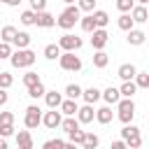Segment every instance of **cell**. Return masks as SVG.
Here are the masks:
<instances>
[{"label":"cell","mask_w":149,"mask_h":149,"mask_svg":"<svg viewBox=\"0 0 149 149\" xmlns=\"http://www.w3.org/2000/svg\"><path fill=\"white\" fill-rule=\"evenodd\" d=\"M37 61V54L33 51V49H16V51H12V56H9V63H12V68H16V70H21V68H30L33 63Z\"/></svg>","instance_id":"obj_1"},{"label":"cell","mask_w":149,"mask_h":149,"mask_svg":"<svg viewBox=\"0 0 149 149\" xmlns=\"http://www.w3.org/2000/svg\"><path fill=\"white\" fill-rule=\"evenodd\" d=\"M79 16H81L79 7H77V5H68V7L61 12V16L56 19V26L63 28V30H70V28H74V23L79 21Z\"/></svg>","instance_id":"obj_2"},{"label":"cell","mask_w":149,"mask_h":149,"mask_svg":"<svg viewBox=\"0 0 149 149\" xmlns=\"http://www.w3.org/2000/svg\"><path fill=\"white\" fill-rule=\"evenodd\" d=\"M116 116L121 123H130L135 119V102L133 98H119L116 102Z\"/></svg>","instance_id":"obj_3"},{"label":"cell","mask_w":149,"mask_h":149,"mask_svg":"<svg viewBox=\"0 0 149 149\" xmlns=\"http://www.w3.org/2000/svg\"><path fill=\"white\" fill-rule=\"evenodd\" d=\"M58 65H61L65 72H79V70H81V58L74 56V51H61Z\"/></svg>","instance_id":"obj_4"},{"label":"cell","mask_w":149,"mask_h":149,"mask_svg":"<svg viewBox=\"0 0 149 149\" xmlns=\"http://www.w3.org/2000/svg\"><path fill=\"white\" fill-rule=\"evenodd\" d=\"M40 123H42V109L37 105H28L26 107V116H23V126L28 130H35Z\"/></svg>","instance_id":"obj_5"},{"label":"cell","mask_w":149,"mask_h":149,"mask_svg":"<svg viewBox=\"0 0 149 149\" xmlns=\"http://www.w3.org/2000/svg\"><path fill=\"white\" fill-rule=\"evenodd\" d=\"M58 47H61V51H77V49H81V37H77V35H72V33H65V35H61V40L56 42Z\"/></svg>","instance_id":"obj_6"},{"label":"cell","mask_w":149,"mask_h":149,"mask_svg":"<svg viewBox=\"0 0 149 149\" xmlns=\"http://www.w3.org/2000/svg\"><path fill=\"white\" fill-rule=\"evenodd\" d=\"M61 119H63V114H61L58 107H49V112L42 114V123H44L49 130H56V128L61 126Z\"/></svg>","instance_id":"obj_7"},{"label":"cell","mask_w":149,"mask_h":149,"mask_svg":"<svg viewBox=\"0 0 149 149\" xmlns=\"http://www.w3.org/2000/svg\"><path fill=\"white\" fill-rule=\"evenodd\" d=\"M107 42H109V33H107L105 28H95V30L91 33V47H93V49H105Z\"/></svg>","instance_id":"obj_8"},{"label":"cell","mask_w":149,"mask_h":149,"mask_svg":"<svg viewBox=\"0 0 149 149\" xmlns=\"http://www.w3.org/2000/svg\"><path fill=\"white\" fill-rule=\"evenodd\" d=\"M35 26H37V28H54V26H56V16L49 14L47 9L35 12Z\"/></svg>","instance_id":"obj_9"},{"label":"cell","mask_w":149,"mask_h":149,"mask_svg":"<svg viewBox=\"0 0 149 149\" xmlns=\"http://www.w3.org/2000/svg\"><path fill=\"white\" fill-rule=\"evenodd\" d=\"M74 116H77V121L79 123H91L93 121V116H95V109H93V105H81V107H77V112H74Z\"/></svg>","instance_id":"obj_10"},{"label":"cell","mask_w":149,"mask_h":149,"mask_svg":"<svg viewBox=\"0 0 149 149\" xmlns=\"http://www.w3.org/2000/svg\"><path fill=\"white\" fill-rule=\"evenodd\" d=\"M128 14H130V19H133L135 23H147V21H149V12H147L144 5H133V9H130Z\"/></svg>","instance_id":"obj_11"},{"label":"cell","mask_w":149,"mask_h":149,"mask_svg":"<svg viewBox=\"0 0 149 149\" xmlns=\"http://www.w3.org/2000/svg\"><path fill=\"white\" fill-rule=\"evenodd\" d=\"M126 33H128L126 40H128V44H133V47H140V44H144V40H147V33L140 30V28H135V26H133L130 30H126Z\"/></svg>","instance_id":"obj_12"},{"label":"cell","mask_w":149,"mask_h":149,"mask_svg":"<svg viewBox=\"0 0 149 149\" xmlns=\"http://www.w3.org/2000/svg\"><path fill=\"white\" fill-rule=\"evenodd\" d=\"M77 107H79V105H77V100H72V98H63L61 105H58V109H61L63 116H74Z\"/></svg>","instance_id":"obj_13"},{"label":"cell","mask_w":149,"mask_h":149,"mask_svg":"<svg viewBox=\"0 0 149 149\" xmlns=\"http://www.w3.org/2000/svg\"><path fill=\"white\" fill-rule=\"evenodd\" d=\"M98 123H102V126H107L112 119H114V112H112V107L109 105H105V107H100V109H95V116H93Z\"/></svg>","instance_id":"obj_14"},{"label":"cell","mask_w":149,"mask_h":149,"mask_svg":"<svg viewBox=\"0 0 149 149\" xmlns=\"http://www.w3.org/2000/svg\"><path fill=\"white\" fill-rule=\"evenodd\" d=\"M135 72H137V68H135L133 63H123V65H119L116 77H119L121 81H126V79H133V77H135Z\"/></svg>","instance_id":"obj_15"},{"label":"cell","mask_w":149,"mask_h":149,"mask_svg":"<svg viewBox=\"0 0 149 149\" xmlns=\"http://www.w3.org/2000/svg\"><path fill=\"white\" fill-rule=\"evenodd\" d=\"M100 98H102L107 105H116V102H119V98H121V93H119V88L107 86L105 91H100Z\"/></svg>","instance_id":"obj_16"},{"label":"cell","mask_w":149,"mask_h":149,"mask_svg":"<svg viewBox=\"0 0 149 149\" xmlns=\"http://www.w3.org/2000/svg\"><path fill=\"white\" fill-rule=\"evenodd\" d=\"M81 98H84V102H88V105H95V102L100 100V88H95V86L81 88Z\"/></svg>","instance_id":"obj_17"},{"label":"cell","mask_w":149,"mask_h":149,"mask_svg":"<svg viewBox=\"0 0 149 149\" xmlns=\"http://www.w3.org/2000/svg\"><path fill=\"white\" fill-rule=\"evenodd\" d=\"M16 144H19V149H33L30 130H19V133H16Z\"/></svg>","instance_id":"obj_18"},{"label":"cell","mask_w":149,"mask_h":149,"mask_svg":"<svg viewBox=\"0 0 149 149\" xmlns=\"http://www.w3.org/2000/svg\"><path fill=\"white\" fill-rule=\"evenodd\" d=\"M12 44H14L16 49H26V47L30 44V35H28L26 30H16V35H14Z\"/></svg>","instance_id":"obj_19"},{"label":"cell","mask_w":149,"mask_h":149,"mask_svg":"<svg viewBox=\"0 0 149 149\" xmlns=\"http://www.w3.org/2000/svg\"><path fill=\"white\" fill-rule=\"evenodd\" d=\"M119 93H121V98H133V95L137 93V86H135V81H133V79H126V81L119 86Z\"/></svg>","instance_id":"obj_20"},{"label":"cell","mask_w":149,"mask_h":149,"mask_svg":"<svg viewBox=\"0 0 149 149\" xmlns=\"http://www.w3.org/2000/svg\"><path fill=\"white\" fill-rule=\"evenodd\" d=\"M44 102H47V107H58L61 105V100H63V93H58V91H44Z\"/></svg>","instance_id":"obj_21"},{"label":"cell","mask_w":149,"mask_h":149,"mask_svg":"<svg viewBox=\"0 0 149 149\" xmlns=\"http://www.w3.org/2000/svg\"><path fill=\"white\" fill-rule=\"evenodd\" d=\"M91 16H93V21H95V28H105V26L109 23V14L102 12V9H93Z\"/></svg>","instance_id":"obj_22"},{"label":"cell","mask_w":149,"mask_h":149,"mask_svg":"<svg viewBox=\"0 0 149 149\" xmlns=\"http://www.w3.org/2000/svg\"><path fill=\"white\" fill-rule=\"evenodd\" d=\"M81 123L77 121V116H65V119H61V126L58 128H63V133H72V130H77Z\"/></svg>","instance_id":"obj_23"},{"label":"cell","mask_w":149,"mask_h":149,"mask_svg":"<svg viewBox=\"0 0 149 149\" xmlns=\"http://www.w3.org/2000/svg\"><path fill=\"white\" fill-rule=\"evenodd\" d=\"M107 63H109V56H107L102 49H95V54H93V65H95L98 70H102V68H107Z\"/></svg>","instance_id":"obj_24"},{"label":"cell","mask_w":149,"mask_h":149,"mask_svg":"<svg viewBox=\"0 0 149 149\" xmlns=\"http://www.w3.org/2000/svg\"><path fill=\"white\" fill-rule=\"evenodd\" d=\"M44 91H47V86H44V81L40 79L37 84H33V86H28V95L33 98V100H37V98H42L44 95Z\"/></svg>","instance_id":"obj_25"},{"label":"cell","mask_w":149,"mask_h":149,"mask_svg":"<svg viewBox=\"0 0 149 149\" xmlns=\"http://www.w3.org/2000/svg\"><path fill=\"white\" fill-rule=\"evenodd\" d=\"M116 26H119L121 30H130V28L135 26V21L130 19V14H128V12H121V16L116 19Z\"/></svg>","instance_id":"obj_26"},{"label":"cell","mask_w":149,"mask_h":149,"mask_svg":"<svg viewBox=\"0 0 149 149\" xmlns=\"http://www.w3.org/2000/svg\"><path fill=\"white\" fill-rule=\"evenodd\" d=\"M79 26H81V30H84V33H93V30H95V21H93V16H91V14L79 16Z\"/></svg>","instance_id":"obj_27"},{"label":"cell","mask_w":149,"mask_h":149,"mask_svg":"<svg viewBox=\"0 0 149 149\" xmlns=\"http://www.w3.org/2000/svg\"><path fill=\"white\" fill-rule=\"evenodd\" d=\"M98 144H100V140H98L95 133H84V142H81L84 149H95Z\"/></svg>","instance_id":"obj_28"},{"label":"cell","mask_w":149,"mask_h":149,"mask_svg":"<svg viewBox=\"0 0 149 149\" xmlns=\"http://www.w3.org/2000/svg\"><path fill=\"white\" fill-rule=\"evenodd\" d=\"M58 56H61V47L58 44H47L44 47V58L47 61H56Z\"/></svg>","instance_id":"obj_29"},{"label":"cell","mask_w":149,"mask_h":149,"mask_svg":"<svg viewBox=\"0 0 149 149\" xmlns=\"http://www.w3.org/2000/svg\"><path fill=\"white\" fill-rule=\"evenodd\" d=\"M133 81L137 88H149V72H135Z\"/></svg>","instance_id":"obj_30"},{"label":"cell","mask_w":149,"mask_h":149,"mask_svg":"<svg viewBox=\"0 0 149 149\" xmlns=\"http://www.w3.org/2000/svg\"><path fill=\"white\" fill-rule=\"evenodd\" d=\"M65 98H72V100L81 98V86L79 84H68L65 86Z\"/></svg>","instance_id":"obj_31"},{"label":"cell","mask_w":149,"mask_h":149,"mask_svg":"<svg viewBox=\"0 0 149 149\" xmlns=\"http://www.w3.org/2000/svg\"><path fill=\"white\" fill-rule=\"evenodd\" d=\"M140 133V128L130 121V123H123V128H121V140H126V137H130V135H137Z\"/></svg>","instance_id":"obj_32"},{"label":"cell","mask_w":149,"mask_h":149,"mask_svg":"<svg viewBox=\"0 0 149 149\" xmlns=\"http://www.w3.org/2000/svg\"><path fill=\"white\" fill-rule=\"evenodd\" d=\"M19 21H21L23 26H35V12H33V9H26V12H21Z\"/></svg>","instance_id":"obj_33"},{"label":"cell","mask_w":149,"mask_h":149,"mask_svg":"<svg viewBox=\"0 0 149 149\" xmlns=\"http://www.w3.org/2000/svg\"><path fill=\"white\" fill-rule=\"evenodd\" d=\"M14 35H16V28H14V26H5V28L0 30V40H2V42H12Z\"/></svg>","instance_id":"obj_34"},{"label":"cell","mask_w":149,"mask_h":149,"mask_svg":"<svg viewBox=\"0 0 149 149\" xmlns=\"http://www.w3.org/2000/svg\"><path fill=\"white\" fill-rule=\"evenodd\" d=\"M74 5L79 7V12H86V14H91L95 9V0H77Z\"/></svg>","instance_id":"obj_35"},{"label":"cell","mask_w":149,"mask_h":149,"mask_svg":"<svg viewBox=\"0 0 149 149\" xmlns=\"http://www.w3.org/2000/svg\"><path fill=\"white\" fill-rule=\"evenodd\" d=\"M40 81V74L37 72H33V70H28L26 74H23V86L28 88V86H33V84H37Z\"/></svg>","instance_id":"obj_36"},{"label":"cell","mask_w":149,"mask_h":149,"mask_svg":"<svg viewBox=\"0 0 149 149\" xmlns=\"http://www.w3.org/2000/svg\"><path fill=\"white\" fill-rule=\"evenodd\" d=\"M123 142H126V149H140V144H142V137H140V133H137V135H130V137H126Z\"/></svg>","instance_id":"obj_37"},{"label":"cell","mask_w":149,"mask_h":149,"mask_svg":"<svg viewBox=\"0 0 149 149\" xmlns=\"http://www.w3.org/2000/svg\"><path fill=\"white\" fill-rule=\"evenodd\" d=\"M14 84V77L9 72H0V88H9Z\"/></svg>","instance_id":"obj_38"},{"label":"cell","mask_w":149,"mask_h":149,"mask_svg":"<svg viewBox=\"0 0 149 149\" xmlns=\"http://www.w3.org/2000/svg\"><path fill=\"white\" fill-rule=\"evenodd\" d=\"M9 56H12V42L0 40V58H9Z\"/></svg>","instance_id":"obj_39"},{"label":"cell","mask_w":149,"mask_h":149,"mask_svg":"<svg viewBox=\"0 0 149 149\" xmlns=\"http://www.w3.org/2000/svg\"><path fill=\"white\" fill-rule=\"evenodd\" d=\"M135 5V0H116V9L119 12H130Z\"/></svg>","instance_id":"obj_40"},{"label":"cell","mask_w":149,"mask_h":149,"mask_svg":"<svg viewBox=\"0 0 149 149\" xmlns=\"http://www.w3.org/2000/svg\"><path fill=\"white\" fill-rule=\"evenodd\" d=\"M14 135V123H0V137Z\"/></svg>","instance_id":"obj_41"},{"label":"cell","mask_w":149,"mask_h":149,"mask_svg":"<svg viewBox=\"0 0 149 149\" xmlns=\"http://www.w3.org/2000/svg\"><path fill=\"white\" fill-rule=\"evenodd\" d=\"M42 147H44V149H54V147H65V140H58V137H56V140H47V142H44Z\"/></svg>","instance_id":"obj_42"},{"label":"cell","mask_w":149,"mask_h":149,"mask_svg":"<svg viewBox=\"0 0 149 149\" xmlns=\"http://www.w3.org/2000/svg\"><path fill=\"white\" fill-rule=\"evenodd\" d=\"M30 9H33V12H42V9H47V0H30Z\"/></svg>","instance_id":"obj_43"},{"label":"cell","mask_w":149,"mask_h":149,"mask_svg":"<svg viewBox=\"0 0 149 149\" xmlns=\"http://www.w3.org/2000/svg\"><path fill=\"white\" fill-rule=\"evenodd\" d=\"M0 123H14V112H0Z\"/></svg>","instance_id":"obj_44"},{"label":"cell","mask_w":149,"mask_h":149,"mask_svg":"<svg viewBox=\"0 0 149 149\" xmlns=\"http://www.w3.org/2000/svg\"><path fill=\"white\" fill-rule=\"evenodd\" d=\"M7 100H9V93H7V88H0V107H2V105H7Z\"/></svg>","instance_id":"obj_45"},{"label":"cell","mask_w":149,"mask_h":149,"mask_svg":"<svg viewBox=\"0 0 149 149\" xmlns=\"http://www.w3.org/2000/svg\"><path fill=\"white\" fill-rule=\"evenodd\" d=\"M112 149H126V142L123 140H116V142H112Z\"/></svg>","instance_id":"obj_46"},{"label":"cell","mask_w":149,"mask_h":149,"mask_svg":"<svg viewBox=\"0 0 149 149\" xmlns=\"http://www.w3.org/2000/svg\"><path fill=\"white\" fill-rule=\"evenodd\" d=\"M0 149H7V137H0Z\"/></svg>","instance_id":"obj_47"},{"label":"cell","mask_w":149,"mask_h":149,"mask_svg":"<svg viewBox=\"0 0 149 149\" xmlns=\"http://www.w3.org/2000/svg\"><path fill=\"white\" fill-rule=\"evenodd\" d=\"M19 2H21V0H9L7 5H9V7H19Z\"/></svg>","instance_id":"obj_48"},{"label":"cell","mask_w":149,"mask_h":149,"mask_svg":"<svg viewBox=\"0 0 149 149\" xmlns=\"http://www.w3.org/2000/svg\"><path fill=\"white\" fill-rule=\"evenodd\" d=\"M135 2H137V5H147L149 0H135Z\"/></svg>","instance_id":"obj_49"},{"label":"cell","mask_w":149,"mask_h":149,"mask_svg":"<svg viewBox=\"0 0 149 149\" xmlns=\"http://www.w3.org/2000/svg\"><path fill=\"white\" fill-rule=\"evenodd\" d=\"M63 2H65V5H74L77 0H63Z\"/></svg>","instance_id":"obj_50"},{"label":"cell","mask_w":149,"mask_h":149,"mask_svg":"<svg viewBox=\"0 0 149 149\" xmlns=\"http://www.w3.org/2000/svg\"><path fill=\"white\" fill-rule=\"evenodd\" d=\"M0 2H5V5H7V2H9V0H0Z\"/></svg>","instance_id":"obj_51"}]
</instances>
